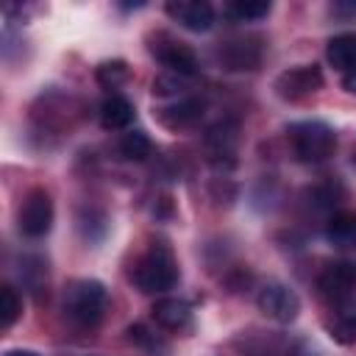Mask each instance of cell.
<instances>
[{
    "label": "cell",
    "mask_w": 356,
    "mask_h": 356,
    "mask_svg": "<svg viewBox=\"0 0 356 356\" xmlns=\"http://www.w3.org/2000/svg\"><path fill=\"white\" fill-rule=\"evenodd\" d=\"M131 281L145 295H164L178 284V261L167 242H153L131 267Z\"/></svg>",
    "instance_id": "cell-1"
},
{
    "label": "cell",
    "mask_w": 356,
    "mask_h": 356,
    "mask_svg": "<svg viewBox=\"0 0 356 356\" xmlns=\"http://www.w3.org/2000/svg\"><path fill=\"white\" fill-rule=\"evenodd\" d=\"M108 292L95 278H75L67 284L61 298V312L75 328H95L106 317Z\"/></svg>",
    "instance_id": "cell-2"
},
{
    "label": "cell",
    "mask_w": 356,
    "mask_h": 356,
    "mask_svg": "<svg viewBox=\"0 0 356 356\" xmlns=\"http://www.w3.org/2000/svg\"><path fill=\"white\" fill-rule=\"evenodd\" d=\"M292 153L303 164H323L337 150V134L323 120H300L286 128Z\"/></svg>",
    "instance_id": "cell-3"
},
{
    "label": "cell",
    "mask_w": 356,
    "mask_h": 356,
    "mask_svg": "<svg viewBox=\"0 0 356 356\" xmlns=\"http://www.w3.org/2000/svg\"><path fill=\"white\" fill-rule=\"evenodd\" d=\"M150 53L156 56V61L167 70V72H178V75H189V78H195L197 75V56H195V50L186 44V42H181V39H175V36H170V33H164V31H159V33H153L150 36Z\"/></svg>",
    "instance_id": "cell-4"
},
{
    "label": "cell",
    "mask_w": 356,
    "mask_h": 356,
    "mask_svg": "<svg viewBox=\"0 0 356 356\" xmlns=\"http://www.w3.org/2000/svg\"><path fill=\"white\" fill-rule=\"evenodd\" d=\"M17 225H19V234L28 236V239H42L50 234L53 228V200L44 189H31L22 203H19V211H17Z\"/></svg>",
    "instance_id": "cell-5"
},
{
    "label": "cell",
    "mask_w": 356,
    "mask_h": 356,
    "mask_svg": "<svg viewBox=\"0 0 356 356\" xmlns=\"http://www.w3.org/2000/svg\"><path fill=\"white\" fill-rule=\"evenodd\" d=\"M273 89L281 100L298 103V100L312 97L323 89V72H320L317 64H298V67H289V70L278 72L275 81H273Z\"/></svg>",
    "instance_id": "cell-6"
},
{
    "label": "cell",
    "mask_w": 356,
    "mask_h": 356,
    "mask_svg": "<svg viewBox=\"0 0 356 356\" xmlns=\"http://www.w3.org/2000/svg\"><path fill=\"white\" fill-rule=\"evenodd\" d=\"M256 306L264 317H270L275 323H292L300 312V298L292 286H286L281 281H267L256 295Z\"/></svg>",
    "instance_id": "cell-7"
},
{
    "label": "cell",
    "mask_w": 356,
    "mask_h": 356,
    "mask_svg": "<svg viewBox=\"0 0 356 356\" xmlns=\"http://www.w3.org/2000/svg\"><path fill=\"white\" fill-rule=\"evenodd\" d=\"M264 44L259 36H236L220 47V64L231 72H253L261 67Z\"/></svg>",
    "instance_id": "cell-8"
},
{
    "label": "cell",
    "mask_w": 356,
    "mask_h": 356,
    "mask_svg": "<svg viewBox=\"0 0 356 356\" xmlns=\"http://www.w3.org/2000/svg\"><path fill=\"white\" fill-rule=\"evenodd\" d=\"M203 111H206V97L186 95L181 100H170L161 108H156V120L170 131H186L200 122Z\"/></svg>",
    "instance_id": "cell-9"
},
{
    "label": "cell",
    "mask_w": 356,
    "mask_h": 356,
    "mask_svg": "<svg viewBox=\"0 0 356 356\" xmlns=\"http://www.w3.org/2000/svg\"><path fill=\"white\" fill-rule=\"evenodd\" d=\"M317 292H320L328 303L356 295V261L342 259V261L328 264V267L317 275Z\"/></svg>",
    "instance_id": "cell-10"
},
{
    "label": "cell",
    "mask_w": 356,
    "mask_h": 356,
    "mask_svg": "<svg viewBox=\"0 0 356 356\" xmlns=\"http://www.w3.org/2000/svg\"><path fill=\"white\" fill-rule=\"evenodd\" d=\"M164 11L172 22L195 33H206L214 25V6L206 0H170Z\"/></svg>",
    "instance_id": "cell-11"
},
{
    "label": "cell",
    "mask_w": 356,
    "mask_h": 356,
    "mask_svg": "<svg viewBox=\"0 0 356 356\" xmlns=\"http://www.w3.org/2000/svg\"><path fill=\"white\" fill-rule=\"evenodd\" d=\"M323 325L334 342L353 345L356 342V295L328 303V314L323 317Z\"/></svg>",
    "instance_id": "cell-12"
},
{
    "label": "cell",
    "mask_w": 356,
    "mask_h": 356,
    "mask_svg": "<svg viewBox=\"0 0 356 356\" xmlns=\"http://www.w3.org/2000/svg\"><path fill=\"white\" fill-rule=\"evenodd\" d=\"M150 317L164 331H178L181 334V331H189L192 328V309L181 298H170V295L156 298V303L150 309Z\"/></svg>",
    "instance_id": "cell-13"
},
{
    "label": "cell",
    "mask_w": 356,
    "mask_h": 356,
    "mask_svg": "<svg viewBox=\"0 0 356 356\" xmlns=\"http://www.w3.org/2000/svg\"><path fill=\"white\" fill-rule=\"evenodd\" d=\"M134 117H136L134 103L125 95H117V92H111L97 108V120L106 131H125L134 122Z\"/></svg>",
    "instance_id": "cell-14"
},
{
    "label": "cell",
    "mask_w": 356,
    "mask_h": 356,
    "mask_svg": "<svg viewBox=\"0 0 356 356\" xmlns=\"http://www.w3.org/2000/svg\"><path fill=\"white\" fill-rule=\"evenodd\" d=\"M325 239L334 248L353 250L356 248V211H350V209L331 211L325 220Z\"/></svg>",
    "instance_id": "cell-15"
},
{
    "label": "cell",
    "mask_w": 356,
    "mask_h": 356,
    "mask_svg": "<svg viewBox=\"0 0 356 356\" xmlns=\"http://www.w3.org/2000/svg\"><path fill=\"white\" fill-rule=\"evenodd\" d=\"M325 58L337 72H342V75L353 72L356 70V33L331 36L325 44Z\"/></svg>",
    "instance_id": "cell-16"
},
{
    "label": "cell",
    "mask_w": 356,
    "mask_h": 356,
    "mask_svg": "<svg viewBox=\"0 0 356 356\" xmlns=\"http://www.w3.org/2000/svg\"><path fill=\"white\" fill-rule=\"evenodd\" d=\"M128 342L134 345V348H139L145 356H170V345H167V339H161L156 331H150L145 323H134V325H128Z\"/></svg>",
    "instance_id": "cell-17"
},
{
    "label": "cell",
    "mask_w": 356,
    "mask_h": 356,
    "mask_svg": "<svg viewBox=\"0 0 356 356\" xmlns=\"http://www.w3.org/2000/svg\"><path fill=\"white\" fill-rule=\"evenodd\" d=\"M273 11V3L267 0H234L225 6V17L231 22H259Z\"/></svg>",
    "instance_id": "cell-18"
},
{
    "label": "cell",
    "mask_w": 356,
    "mask_h": 356,
    "mask_svg": "<svg viewBox=\"0 0 356 356\" xmlns=\"http://www.w3.org/2000/svg\"><path fill=\"white\" fill-rule=\"evenodd\" d=\"M117 150H120V156L128 159V161H145V159L153 153V145H150V136L136 128V131H125V134L120 136Z\"/></svg>",
    "instance_id": "cell-19"
},
{
    "label": "cell",
    "mask_w": 356,
    "mask_h": 356,
    "mask_svg": "<svg viewBox=\"0 0 356 356\" xmlns=\"http://www.w3.org/2000/svg\"><path fill=\"white\" fill-rule=\"evenodd\" d=\"M189 83H192L189 75L161 72V75L153 81V95L161 97V100H181V97L189 95Z\"/></svg>",
    "instance_id": "cell-20"
},
{
    "label": "cell",
    "mask_w": 356,
    "mask_h": 356,
    "mask_svg": "<svg viewBox=\"0 0 356 356\" xmlns=\"http://www.w3.org/2000/svg\"><path fill=\"white\" fill-rule=\"evenodd\" d=\"M22 314V300L17 295V289L11 284H3L0 286V328L8 331Z\"/></svg>",
    "instance_id": "cell-21"
},
{
    "label": "cell",
    "mask_w": 356,
    "mask_h": 356,
    "mask_svg": "<svg viewBox=\"0 0 356 356\" xmlns=\"http://www.w3.org/2000/svg\"><path fill=\"white\" fill-rule=\"evenodd\" d=\"M95 78L103 89H117L128 81V64L122 58H111V61H103L97 70H95Z\"/></svg>",
    "instance_id": "cell-22"
},
{
    "label": "cell",
    "mask_w": 356,
    "mask_h": 356,
    "mask_svg": "<svg viewBox=\"0 0 356 356\" xmlns=\"http://www.w3.org/2000/svg\"><path fill=\"white\" fill-rule=\"evenodd\" d=\"M19 278H22V284L28 286V289H33V292H39L44 284H47V264L39 259V256H22V261H19Z\"/></svg>",
    "instance_id": "cell-23"
},
{
    "label": "cell",
    "mask_w": 356,
    "mask_h": 356,
    "mask_svg": "<svg viewBox=\"0 0 356 356\" xmlns=\"http://www.w3.org/2000/svg\"><path fill=\"white\" fill-rule=\"evenodd\" d=\"M339 192L342 189L337 184H317V186L306 189V197H309V206H314L320 211H331L334 203H337V197H339Z\"/></svg>",
    "instance_id": "cell-24"
},
{
    "label": "cell",
    "mask_w": 356,
    "mask_h": 356,
    "mask_svg": "<svg viewBox=\"0 0 356 356\" xmlns=\"http://www.w3.org/2000/svg\"><path fill=\"white\" fill-rule=\"evenodd\" d=\"M286 356H323V353H320V350H317V345H312L309 339H298V342H292V345H289Z\"/></svg>",
    "instance_id": "cell-25"
},
{
    "label": "cell",
    "mask_w": 356,
    "mask_h": 356,
    "mask_svg": "<svg viewBox=\"0 0 356 356\" xmlns=\"http://www.w3.org/2000/svg\"><path fill=\"white\" fill-rule=\"evenodd\" d=\"M342 86H345L348 95H356V70L348 72V75H342Z\"/></svg>",
    "instance_id": "cell-26"
},
{
    "label": "cell",
    "mask_w": 356,
    "mask_h": 356,
    "mask_svg": "<svg viewBox=\"0 0 356 356\" xmlns=\"http://www.w3.org/2000/svg\"><path fill=\"white\" fill-rule=\"evenodd\" d=\"M3 356H39L36 350H22V348H14V350H6Z\"/></svg>",
    "instance_id": "cell-27"
},
{
    "label": "cell",
    "mask_w": 356,
    "mask_h": 356,
    "mask_svg": "<svg viewBox=\"0 0 356 356\" xmlns=\"http://www.w3.org/2000/svg\"><path fill=\"white\" fill-rule=\"evenodd\" d=\"M350 161H353V167H356V145H353V153H350Z\"/></svg>",
    "instance_id": "cell-28"
}]
</instances>
